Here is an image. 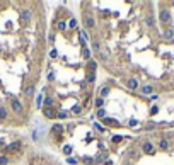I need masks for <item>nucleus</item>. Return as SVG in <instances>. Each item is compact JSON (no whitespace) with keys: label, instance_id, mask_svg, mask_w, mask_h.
Segmentation results:
<instances>
[{"label":"nucleus","instance_id":"1","mask_svg":"<svg viewBox=\"0 0 174 165\" xmlns=\"http://www.w3.org/2000/svg\"><path fill=\"white\" fill-rule=\"evenodd\" d=\"M10 109L14 111V114H22V112H24V104L20 102L17 97H12V100H10Z\"/></svg>","mask_w":174,"mask_h":165},{"label":"nucleus","instance_id":"2","mask_svg":"<svg viewBox=\"0 0 174 165\" xmlns=\"http://www.w3.org/2000/svg\"><path fill=\"white\" fill-rule=\"evenodd\" d=\"M159 19H160L162 24H169V22H171V12H169V9H160Z\"/></svg>","mask_w":174,"mask_h":165},{"label":"nucleus","instance_id":"3","mask_svg":"<svg viewBox=\"0 0 174 165\" xmlns=\"http://www.w3.org/2000/svg\"><path fill=\"white\" fill-rule=\"evenodd\" d=\"M29 20H31V10H29V9H22V10H20V22L26 24V22H29Z\"/></svg>","mask_w":174,"mask_h":165},{"label":"nucleus","instance_id":"4","mask_svg":"<svg viewBox=\"0 0 174 165\" xmlns=\"http://www.w3.org/2000/svg\"><path fill=\"white\" fill-rule=\"evenodd\" d=\"M43 116H44L46 119H55V117H57L53 107H43Z\"/></svg>","mask_w":174,"mask_h":165},{"label":"nucleus","instance_id":"5","mask_svg":"<svg viewBox=\"0 0 174 165\" xmlns=\"http://www.w3.org/2000/svg\"><path fill=\"white\" fill-rule=\"evenodd\" d=\"M142 150H143V153H147V155H152L155 151V147L150 143V141H145L143 145H142Z\"/></svg>","mask_w":174,"mask_h":165},{"label":"nucleus","instance_id":"6","mask_svg":"<svg viewBox=\"0 0 174 165\" xmlns=\"http://www.w3.org/2000/svg\"><path fill=\"white\" fill-rule=\"evenodd\" d=\"M126 85H128V89H130V90H136V89L140 87V85H138V80H136V78H133V77L126 80Z\"/></svg>","mask_w":174,"mask_h":165},{"label":"nucleus","instance_id":"7","mask_svg":"<svg viewBox=\"0 0 174 165\" xmlns=\"http://www.w3.org/2000/svg\"><path fill=\"white\" fill-rule=\"evenodd\" d=\"M84 24H85V27L92 29V27H94V24H96V20H94V17H92V16H85V19H84Z\"/></svg>","mask_w":174,"mask_h":165},{"label":"nucleus","instance_id":"8","mask_svg":"<svg viewBox=\"0 0 174 165\" xmlns=\"http://www.w3.org/2000/svg\"><path fill=\"white\" fill-rule=\"evenodd\" d=\"M0 119H2V121L9 119V109H7L5 106H0Z\"/></svg>","mask_w":174,"mask_h":165},{"label":"nucleus","instance_id":"9","mask_svg":"<svg viewBox=\"0 0 174 165\" xmlns=\"http://www.w3.org/2000/svg\"><path fill=\"white\" fill-rule=\"evenodd\" d=\"M24 95L29 99V97H33L34 95V85H29V87H26L24 89Z\"/></svg>","mask_w":174,"mask_h":165},{"label":"nucleus","instance_id":"10","mask_svg":"<svg viewBox=\"0 0 174 165\" xmlns=\"http://www.w3.org/2000/svg\"><path fill=\"white\" fill-rule=\"evenodd\" d=\"M43 104H44V94L41 92V94H38V95H36V106L41 109V106H43Z\"/></svg>","mask_w":174,"mask_h":165},{"label":"nucleus","instance_id":"11","mask_svg":"<svg viewBox=\"0 0 174 165\" xmlns=\"http://www.w3.org/2000/svg\"><path fill=\"white\" fill-rule=\"evenodd\" d=\"M20 145H22V143H20V140H16V141H12V143L9 145V150H10V151H14V150H19Z\"/></svg>","mask_w":174,"mask_h":165},{"label":"nucleus","instance_id":"12","mask_svg":"<svg viewBox=\"0 0 174 165\" xmlns=\"http://www.w3.org/2000/svg\"><path fill=\"white\" fill-rule=\"evenodd\" d=\"M169 147H171V145H169V141H167L166 138H162V140L159 141V148H160V150H169Z\"/></svg>","mask_w":174,"mask_h":165},{"label":"nucleus","instance_id":"13","mask_svg":"<svg viewBox=\"0 0 174 165\" xmlns=\"http://www.w3.org/2000/svg\"><path fill=\"white\" fill-rule=\"evenodd\" d=\"M140 92H142V94H145V95H150V94L154 92V87H152V85H143Z\"/></svg>","mask_w":174,"mask_h":165},{"label":"nucleus","instance_id":"14","mask_svg":"<svg viewBox=\"0 0 174 165\" xmlns=\"http://www.w3.org/2000/svg\"><path fill=\"white\" fill-rule=\"evenodd\" d=\"M51 131H53V133H57V134H61V133H63V126H61V124H53Z\"/></svg>","mask_w":174,"mask_h":165},{"label":"nucleus","instance_id":"15","mask_svg":"<svg viewBox=\"0 0 174 165\" xmlns=\"http://www.w3.org/2000/svg\"><path fill=\"white\" fill-rule=\"evenodd\" d=\"M53 102H55V99H53V97H46L43 106H44V107H51V106H53Z\"/></svg>","mask_w":174,"mask_h":165},{"label":"nucleus","instance_id":"16","mask_svg":"<svg viewBox=\"0 0 174 165\" xmlns=\"http://www.w3.org/2000/svg\"><path fill=\"white\" fill-rule=\"evenodd\" d=\"M89 68H91V73H94L97 70V63L94 61V60H89Z\"/></svg>","mask_w":174,"mask_h":165},{"label":"nucleus","instance_id":"17","mask_svg":"<svg viewBox=\"0 0 174 165\" xmlns=\"http://www.w3.org/2000/svg\"><path fill=\"white\" fill-rule=\"evenodd\" d=\"M82 111H84V107H82L80 104H77V106L72 107V112H74V114H82Z\"/></svg>","mask_w":174,"mask_h":165},{"label":"nucleus","instance_id":"18","mask_svg":"<svg viewBox=\"0 0 174 165\" xmlns=\"http://www.w3.org/2000/svg\"><path fill=\"white\" fill-rule=\"evenodd\" d=\"M94 104H96V107H99V109H102V106H104V99H102V97H97V99H96V102H94Z\"/></svg>","mask_w":174,"mask_h":165},{"label":"nucleus","instance_id":"19","mask_svg":"<svg viewBox=\"0 0 174 165\" xmlns=\"http://www.w3.org/2000/svg\"><path fill=\"white\" fill-rule=\"evenodd\" d=\"M92 48L96 50L97 53H101V51H102V50H101V43H99V41H96V39L92 41Z\"/></svg>","mask_w":174,"mask_h":165},{"label":"nucleus","instance_id":"20","mask_svg":"<svg viewBox=\"0 0 174 165\" xmlns=\"http://www.w3.org/2000/svg\"><path fill=\"white\" fill-rule=\"evenodd\" d=\"M108 95H109V87H102V89H101V97L104 99V97H108Z\"/></svg>","mask_w":174,"mask_h":165},{"label":"nucleus","instance_id":"21","mask_svg":"<svg viewBox=\"0 0 174 165\" xmlns=\"http://www.w3.org/2000/svg\"><path fill=\"white\" fill-rule=\"evenodd\" d=\"M82 55L85 60H91V50H87V48H84V51H82Z\"/></svg>","mask_w":174,"mask_h":165},{"label":"nucleus","instance_id":"22","mask_svg":"<svg viewBox=\"0 0 174 165\" xmlns=\"http://www.w3.org/2000/svg\"><path fill=\"white\" fill-rule=\"evenodd\" d=\"M9 164V157H7V155H2V157H0V165H7Z\"/></svg>","mask_w":174,"mask_h":165},{"label":"nucleus","instance_id":"23","mask_svg":"<svg viewBox=\"0 0 174 165\" xmlns=\"http://www.w3.org/2000/svg\"><path fill=\"white\" fill-rule=\"evenodd\" d=\"M63 153H65V155H70V153H72V147H70V145H65V147H63Z\"/></svg>","mask_w":174,"mask_h":165},{"label":"nucleus","instance_id":"24","mask_svg":"<svg viewBox=\"0 0 174 165\" xmlns=\"http://www.w3.org/2000/svg\"><path fill=\"white\" fill-rule=\"evenodd\" d=\"M58 29H60V31H65V29H67V24H65V20H60V22H58Z\"/></svg>","mask_w":174,"mask_h":165},{"label":"nucleus","instance_id":"25","mask_svg":"<svg viewBox=\"0 0 174 165\" xmlns=\"http://www.w3.org/2000/svg\"><path fill=\"white\" fill-rule=\"evenodd\" d=\"M67 116H68V112H67V111H60V112H58V119H65Z\"/></svg>","mask_w":174,"mask_h":165},{"label":"nucleus","instance_id":"26","mask_svg":"<svg viewBox=\"0 0 174 165\" xmlns=\"http://www.w3.org/2000/svg\"><path fill=\"white\" fill-rule=\"evenodd\" d=\"M94 80H96V73H89V75H87V82H89V84H92Z\"/></svg>","mask_w":174,"mask_h":165},{"label":"nucleus","instance_id":"27","mask_svg":"<svg viewBox=\"0 0 174 165\" xmlns=\"http://www.w3.org/2000/svg\"><path fill=\"white\" fill-rule=\"evenodd\" d=\"M104 116H106V111L104 109H99L96 112V117H104Z\"/></svg>","mask_w":174,"mask_h":165},{"label":"nucleus","instance_id":"28","mask_svg":"<svg viewBox=\"0 0 174 165\" xmlns=\"http://www.w3.org/2000/svg\"><path fill=\"white\" fill-rule=\"evenodd\" d=\"M68 26H70V27H77V19H70Z\"/></svg>","mask_w":174,"mask_h":165},{"label":"nucleus","instance_id":"29","mask_svg":"<svg viewBox=\"0 0 174 165\" xmlns=\"http://www.w3.org/2000/svg\"><path fill=\"white\" fill-rule=\"evenodd\" d=\"M94 128H96L97 131H104V128H102V126H101L99 123H94Z\"/></svg>","mask_w":174,"mask_h":165},{"label":"nucleus","instance_id":"30","mask_svg":"<svg viewBox=\"0 0 174 165\" xmlns=\"http://www.w3.org/2000/svg\"><path fill=\"white\" fill-rule=\"evenodd\" d=\"M121 140H123V138H121V136H113V143H119V141H121Z\"/></svg>","mask_w":174,"mask_h":165},{"label":"nucleus","instance_id":"31","mask_svg":"<svg viewBox=\"0 0 174 165\" xmlns=\"http://www.w3.org/2000/svg\"><path fill=\"white\" fill-rule=\"evenodd\" d=\"M67 162H68V164H72V165H75V164H77V160H75V158H70V157L67 158Z\"/></svg>","mask_w":174,"mask_h":165},{"label":"nucleus","instance_id":"32","mask_svg":"<svg viewBox=\"0 0 174 165\" xmlns=\"http://www.w3.org/2000/svg\"><path fill=\"white\" fill-rule=\"evenodd\" d=\"M48 80L51 82V80H55V72H50V75H48Z\"/></svg>","mask_w":174,"mask_h":165},{"label":"nucleus","instance_id":"33","mask_svg":"<svg viewBox=\"0 0 174 165\" xmlns=\"http://www.w3.org/2000/svg\"><path fill=\"white\" fill-rule=\"evenodd\" d=\"M157 112H159V107H157V106H154V107L150 109V114H157Z\"/></svg>","mask_w":174,"mask_h":165},{"label":"nucleus","instance_id":"34","mask_svg":"<svg viewBox=\"0 0 174 165\" xmlns=\"http://www.w3.org/2000/svg\"><path fill=\"white\" fill-rule=\"evenodd\" d=\"M84 162H85V164H92L94 160H92V158H89V157H85V158H84Z\"/></svg>","mask_w":174,"mask_h":165},{"label":"nucleus","instance_id":"35","mask_svg":"<svg viewBox=\"0 0 174 165\" xmlns=\"http://www.w3.org/2000/svg\"><path fill=\"white\" fill-rule=\"evenodd\" d=\"M147 26H154V20H152V17L147 19Z\"/></svg>","mask_w":174,"mask_h":165},{"label":"nucleus","instance_id":"36","mask_svg":"<svg viewBox=\"0 0 174 165\" xmlns=\"http://www.w3.org/2000/svg\"><path fill=\"white\" fill-rule=\"evenodd\" d=\"M50 55H51V58H57V56H58L57 50H53V51H51V53H50Z\"/></svg>","mask_w":174,"mask_h":165},{"label":"nucleus","instance_id":"37","mask_svg":"<svg viewBox=\"0 0 174 165\" xmlns=\"http://www.w3.org/2000/svg\"><path fill=\"white\" fill-rule=\"evenodd\" d=\"M135 124H138V121H135V119H130V126H135Z\"/></svg>","mask_w":174,"mask_h":165}]
</instances>
